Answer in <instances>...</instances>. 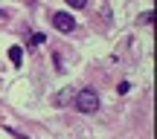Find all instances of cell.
<instances>
[{"label":"cell","instance_id":"cell-1","mask_svg":"<svg viewBox=\"0 0 157 139\" xmlns=\"http://www.w3.org/2000/svg\"><path fill=\"white\" fill-rule=\"evenodd\" d=\"M76 110L82 113H96L99 110V96H96V90H78L76 93Z\"/></svg>","mask_w":157,"mask_h":139},{"label":"cell","instance_id":"cell-2","mask_svg":"<svg viewBox=\"0 0 157 139\" xmlns=\"http://www.w3.org/2000/svg\"><path fill=\"white\" fill-rule=\"evenodd\" d=\"M52 26H56L61 35H70L76 29V20H73V15H67V12H56V15H52Z\"/></svg>","mask_w":157,"mask_h":139},{"label":"cell","instance_id":"cell-3","mask_svg":"<svg viewBox=\"0 0 157 139\" xmlns=\"http://www.w3.org/2000/svg\"><path fill=\"white\" fill-rule=\"evenodd\" d=\"M56 107H64V104H70V101H73V87H64V90H58V96L56 99Z\"/></svg>","mask_w":157,"mask_h":139},{"label":"cell","instance_id":"cell-4","mask_svg":"<svg viewBox=\"0 0 157 139\" xmlns=\"http://www.w3.org/2000/svg\"><path fill=\"white\" fill-rule=\"evenodd\" d=\"M9 61H12V67H21V61H23V46H12V49H9Z\"/></svg>","mask_w":157,"mask_h":139},{"label":"cell","instance_id":"cell-5","mask_svg":"<svg viewBox=\"0 0 157 139\" xmlns=\"http://www.w3.org/2000/svg\"><path fill=\"white\" fill-rule=\"evenodd\" d=\"M44 41H47L44 35H41V32H35V35H32V41H29V46H38V44H44Z\"/></svg>","mask_w":157,"mask_h":139},{"label":"cell","instance_id":"cell-6","mask_svg":"<svg viewBox=\"0 0 157 139\" xmlns=\"http://www.w3.org/2000/svg\"><path fill=\"white\" fill-rule=\"evenodd\" d=\"M151 17H154V12H143V15H140V23H146V26H148Z\"/></svg>","mask_w":157,"mask_h":139},{"label":"cell","instance_id":"cell-7","mask_svg":"<svg viewBox=\"0 0 157 139\" xmlns=\"http://www.w3.org/2000/svg\"><path fill=\"white\" fill-rule=\"evenodd\" d=\"M70 6H73V9H84V6H87V0H67Z\"/></svg>","mask_w":157,"mask_h":139}]
</instances>
